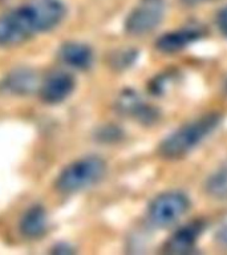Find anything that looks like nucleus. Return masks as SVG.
Wrapping results in <instances>:
<instances>
[{
	"mask_svg": "<svg viewBox=\"0 0 227 255\" xmlns=\"http://www.w3.org/2000/svg\"><path fill=\"white\" fill-rule=\"evenodd\" d=\"M67 13L61 0H33L0 15V47H15L59 25Z\"/></svg>",
	"mask_w": 227,
	"mask_h": 255,
	"instance_id": "f257e3e1",
	"label": "nucleus"
},
{
	"mask_svg": "<svg viewBox=\"0 0 227 255\" xmlns=\"http://www.w3.org/2000/svg\"><path fill=\"white\" fill-rule=\"evenodd\" d=\"M219 123L221 116L213 113L186 124L162 141L159 145V153L166 158H179L187 154L199 142H202L218 127Z\"/></svg>",
	"mask_w": 227,
	"mask_h": 255,
	"instance_id": "f03ea898",
	"label": "nucleus"
},
{
	"mask_svg": "<svg viewBox=\"0 0 227 255\" xmlns=\"http://www.w3.org/2000/svg\"><path fill=\"white\" fill-rule=\"evenodd\" d=\"M107 171V165L96 155L80 158L64 167L56 179V189L61 193H75L99 182Z\"/></svg>",
	"mask_w": 227,
	"mask_h": 255,
	"instance_id": "7ed1b4c3",
	"label": "nucleus"
},
{
	"mask_svg": "<svg viewBox=\"0 0 227 255\" xmlns=\"http://www.w3.org/2000/svg\"><path fill=\"white\" fill-rule=\"evenodd\" d=\"M190 206L186 195L179 191H169L158 195L150 203L149 217L151 222L159 227H167L177 222Z\"/></svg>",
	"mask_w": 227,
	"mask_h": 255,
	"instance_id": "20e7f679",
	"label": "nucleus"
},
{
	"mask_svg": "<svg viewBox=\"0 0 227 255\" xmlns=\"http://www.w3.org/2000/svg\"><path fill=\"white\" fill-rule=\"evenodd\" d=\"M165 13V0H139L127 16L125 28L130 35H146L158 27Z\"/></svg>",
	"mask_w": 227,
	"mask_h": 255,
	"instance_id": "39448f33",
	"label": "nucleus"
},
{
	"mask_svg": "<svg viewBox=\"0 0 227 255\" xmlns=\"http://www.w3.org/2000/svg\"><path fill=\"white\" fill-rule=\"evenodd\" d=\"M75 89L73 76L63 71L52 72L40 87V97L44 103L59 104L68 99Z\"/></svg>",
	"mask_w": 227,
	"mask_h": 255,
	"instance_id": "423d86ee",
	"label": "nucleus"
},
{
	"mask_svg": "<svg viewBox=\"0 0 227 255\" xmlns=\"http://www.w3.org/2000/svg\"><path fill=\"white\" fill-rule=\"evenodd\" d=\"M47 213L40 205L32 206L29 210L25 211V214L20 221V231L23 233L24 237L31 239L43 237L47 231Z\"/></svg>",
	"mask_w": 227,
	"mask_h": 255,
	"instance_id": "0eeeda50",
	"label": "nucleus"
},
{
	"mask_svg": "<svg viewBox=\"0 0 227 255\" xmlns=\"http://www.w3.org/2000/svg\"><path fill=\"white\" fill-rule=\"evenodd\" d=\"M201 231H202V225L198 222H193L179 229L166 243V251L171 254H185L190 251L194 243L197 242Z\"/></svg>",
	"mask_w": 227,
	"mask_h": 255,
	"instance_id": "6e6552de",
	"label": "nucleus"
},
{
	"mask_svg": "<svg viewBox=\"0 0 227 255\" xmlns=\"http://www.w3.org/2000/svg\"><path fill=\"white\" fill-rule=\"evenodd\" d=\"M60 57L67 65L76 69H88L93 61L92 49L81 43L64 44L60 49Z\"/></svg>",
	"mask_w": 227,
	"mask_h": 255,
	"instance_id": "1a4fd4ad",
	"label": "nucleus"
},
{
	"mask_svg": "<svg viewBox=\"0 0 227 255\" xmlns=\"http://www.w3.org/2000/svg\"><path fill=\"white\" fill-rule=\"evenodd\" d=\"M199 37H201V32L198 29L186 28L161 36L157 40V47L162 52H177L187 47L189 44L197 41Z\"/></svg>",
	"mask_w": 227,
	"mask_h": 255,
	"instance_id": "9d476101",
	"label": "nucleus"
},
{
	"mask_svg": "<svg viewBox=\"0 0 227 255\" xmlns=\"http://www.w3.org/2000/svg\"><path fill=\"white\" fill-rule=\"evenodd\" d=\"M4 87L16 95H27L36 89L37 77L31 69H16L7 76Z\"/></svg>",
	"mask_w": 227,
	"mask_h": 255,
	"instance_id": "9b49d317",
	"label": "nucleus"
},
{
	"mask_svg": "<svg viewBox=\"0 0 227 255\" xmlns=\"http://www.w3.org/2000/svg\"><path fill=\"white\" fill-rule=\"evenodd\" d=\"M207 190L209 193L219 198L227 197V167L215 173L207 182Z\"/></svg>",
	"mask_w": 227,
	"mask_h": 255,
	"instance_id": "f8f14e48",
	"label": "nucleus"
},
{
	"mask_svg": "<svg viewBox=\"0 0 227 255\" xmlns=\"http://www.w3.org/2000/svg\"><path fill=\"white\" fill-rule=\"evenodd\" d=\"M217 24H218L221 32L227 37V5L219 11L218 16H217Z\"/></svg>",
	"mask_w": 227,
	"mask_h": 255,
	"instance_id": "ddd939ff",
	"label": "nucleus"
},
{
	"mask_svg": "<svg viewBox=\"0 0 227 255\" xmlns=\"http://www.w3.org/2000/svg\"><path fill=\"white\" fill-rule=\"evenodd\" d=\"M217 241H218L222 246L227 247V218L219 225L218 230H217Z\"/></svg>",
	"mask_w": 227,
	"mask_h": 255,
	"instance_id": "4468645a",
	"label": "nucleus"
}]
</instances>
